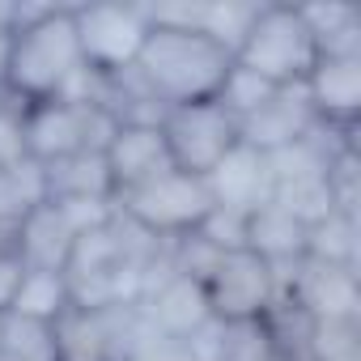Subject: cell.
Returning <instances> with one entry per match:
<instances>
[{
    "instance_id": "ac0fdd59",
    "label": "cell",
    "mask_w": 361,
    "mask_h": 361,
    "mask_svg": "<svg viewBox=\"0 0 361 361\" xmlns=\"http://www.w3.org/2000/svg\"><path fill=\"white\" fill-rule=\"evenodd\" d=\"M43 200H47V192H43V166L39 161H22V166L0 170V251L5 247L18 251V226Z\"/></svg>"
},
{
    "instance_id": "4dcf8cb0",
    "label": "cell",
    "mask_w": 361,
    "mask_h": 361,
    "mask_svg": "<svg viewBox=\"0 0 361 361\" xmlns=\"http://www.w3.org/2000/svg\"><path fill=\"white\" fill-rule=\"evenodd\" d=\"M272 361H289V357H272Z\"/></svg>"
},
{
    "instance_id": "5b68a950",
    "label": "cell",
    "mask_w": 361,
    "mask_h": 361,
    "mask_svg": "<svg viewBox=\"0 0 361 361\" xmlns=\"http://www.w3.org/2000/svg\"><path fill=\"white\" fill-rule=\"evenodd\" d=\"M115 115L90 102L47 98L26 106V153L39 166L77 157V153H102L115 136Z\"/></svg>"
},
{
    "instance_id": "7402d4cb",
    "label": "cell",
    "mask_w": 361,
    "mask_h": 361,
    "mask_svg": "<svg viewBox=\"0 0 361 361\" xmlns=\"http://www.w3.org/2000/svg\"><path fill=\"white\" fill-rule=\"evenodd\" d=\"M302 361H361V319H310Z\"/></svg>"
},
{
    "instance_id": "83f0119b",
    "label": "cell",
    "mask_w": 361,
    "mask_h": 361,
    "mask_svg": "<svg viewBox=\"0 0 361 361\" xmlns=\"http://www.w3.org/2000/svg\"><path fill=\"white\" fill-rule=\"evenodd\" d=\"M13 22H18V5L13 0H0V35H13Z\"/></svg>"
},
{
    "instance_id": "9a60e30c",
    "label": "cell",
    "mask_w": 361,
    "mask_h": 361,
    "mask_svg": "<svg viewBox=\"0 0 361 361\" xmlns=\"http://www.w3.org/2000/svg\"><path fill=\"white\" fill-rule=\"evenodd\" d=\"M302 90H306V102H310V111H314V119L323 128H357V115H361V60H327V56H319V64L310 68Z\"/></svg>"
},
{
    "instance_id": "ffe728a7",
    "label": "cell",
    "mask_w": 361,
    "mask_h": 361,
    "mask_svg": "<svg viewBox=\"0 0 361 361\" xmlns=\"http://www.w3.org/2000/svg\"><path fill=\"white\" fill-rule=\"evenodd\" d=\"M9 310H13V314H26V319L60 323V319L73 310L68 276H64V272H39V268H26L22 289H18V298H13Z\"/></svg>"
},
{
    "instance_id": "7a4b0ae2",
    "label": "cell",
    "mask_w": 361,
    "mask_h": 361,
    "mask_svg": "<svg viewBox=\"0 0 361 361\" xmlns=\"http://www.w3.org/2000/svg\"><path fill=\"white\" fill-rule=\"evenodd\" d=\"M234 56L217 47L209 35L196 30H170L149 22V39L132 64V77L157 106H188L217 98Z\"/></svg>"
},
{
    "instance_id": "484cf974",
    "label": "cell",
    "mask_w": 361,
    "mask_h": 361,
    "mask_svg": "<svg viewBox=\"0 0 361 361\" xmlns=\"http://www.w3.org/2000/svg\"><path fill=\"white\" fill-rule=\"evenodd\" d=\"M140 323H145V319H140ZM119 361H196V353H192V344H188V340L157 336V331H149V327H145Z\"/></svg>"
},
{
    "instance_id": "603a6c76",
    "label": "cell",
    "mask_w": 361,
    "mask_h": 361,
    "mask_svg": "<svg viewBox=\"0 0 361 361\" xmlns=\"http://www.w3.org/2000/svg\"><path fill=\"white\" fill-rule=\"evenodd\" d=\"M272 94H276V85H268L264 77H255V73H247V68L230 64V73H226V81H221V90H217V98H213V102H221V106L243 123V119H247V115H255Z\"/></svg>"
},
{
    "instance_id": "52a82bcc",
    "label": "cell",
    "mask_w": 361,
    "mask_h": 361,
    "mask_svg": "<svg viewBox=\"0 0 361 361\" xmlns=\"http://www.w3.org/2000/svg\"><path fill=\"white\" fill-rule=\"evenodd\" d=\"M161 136H166V153L170 166L204 178L243 136H238V119L221 106V102H188V106H170L161 115Z\"/></svg>"
},
{
    "instance_id": "30bf717a",
    "label": "cell",
    "mask_w": 361,
    "mask_h": 361,
    "mask_svg": "<svg viewBox=\"0 0 361 361\" xmlns=\"http://www.w3.org/2000/svg\"><path fill=\"white\" fill-rule=\"evenodd\" d=\"M136 310H140V319H145L149 331L174 336V340H192L213 319L209 298H204V285L192 281V276H183V272H174V268L166 276H157L136 298Z\"/></svg>"
},
{
    "instance_id": "f546056e",
    "label": "cell",
    "mask_w": 361,
    "mask_h": 361,
    "mask_svg": "<svg viewBox=\"0 0 361 361\" xmlns=\"http://www.w3.org/2000/svg\"><path fill=\"white\" fill-rule=\"evenodd\" d=\"M0 361H22V357H13V353H5V348H0Z\"/></svg>"
},
{
    "instance_id": "277c9868",
    "label": "cell",
    "mask_w": 361,
    "mask_h": 361,
    "mask_svg": "<svg viewBox=\"0 0 361 361\" xmlns=\"http://www.w3.org/2000/svg\"><path fill=\"white\" fill-rule=\"evenodd\" d=\"M213 209V196H209V183L196 174H183V170H161L149 183L115 196V213L123 221H132L136 230H145L149 238H161V243H174L183 234H196V226L204 221V213Z\"/></svg>"
},
{
    "instance_id": "f1b7e54d",
    "label": "cell",
    "mask_w": 361,
    "mask_h": 361,
    "mask_svg": "<svg viewBox=\"0 0 361 361\" xmlns=\"http://www.w3.org/2000/svg\"><path fill=\"white\" fill-rule=\"evenodd\" d=\"M5 68H9V35H0V90H5Z\"/></svg>"
},
{
    "instance_id": "5bb4252c",
    "label": "cell",
    "mask_w": 361,
    "mask_h": 361,
    "mask_svg": "<svg viewBox=\"0 0 361 361\" xmlns=\"http://www.w3.org/2000/svg\"><path fill=\"white\" fill-rule=\"evenodd\" d=\"M209 196L217 209H234V213H255L259 204L272 200V174H268V157L251 145H234L209 174Z\"/></svg>"
},
{
    "instance_id": "7c38bea8",
    "label": "cell",
    "mask_w": 361,
    "mask_h": 361,
    "mask_svg": "<svg viewBox=\"0 0 361 361\" xmlns=\"http://www.w3.org/2000/svg\"><path fill=\"white\" fill-rule=\"evenodd\" d=\"M314 132H319V119H314V111H310L302 85L276 90L255 115H247V119L238 123L243 145H251V149H259V153L285 149V145L306 140V136H314Z\"/></svg>"
},
{
    "instance_id": "cb8c5ba5",
    "label": "cell",
    "mask_w": 361,
    "mask_h": 361,
    "mask_svg": "<svg viewBox=\"0 0 361 361\" xmlns=\"http://www.w3.org/2000/svg\"><path fill=\"white\" fill-rule=\"evenodd\" d=\"M30 161L26 153V102H18L9 90H0V170Z\"/></svg>"
},
{
    "instance_id": "d6986e66",
    "label": "cell",
    "mask_w": 361,
    "mask_h": 361,
    "mask_svg": "<svg viewBox=\"0 0 361 361\" xmlns=\"http://www.w3.org/2000/svg\"><path fill=\"white\" fill-rule=\"evenodd\" d=\"M0 348L22 357V361H64L60 323L26 319V314H13V310L0 314Z\"/></svg>"
},
{
    "instance_id": "2e32d148",
    "label": "cell",
    "mask_w": 361,
    "mask_h": 361,
    "mask_svg": "<svg viewBox=\"0 0 361 361\" xmlns=\"http://www.w3.org/2000/svg\"><path fill=\"white\" fill-rule=\"evenodd\" d=\"M247 251H255L272 268H289L306 255V226L268 200L255 213H247Z\"/></svg>"
},
{
    "instance_id": "9c48e42d",
    "label": "cell",
    "mask_w": 361,
    "mask_h": 361,
    "mask_svg": "<svg viewBox=\"0 0 361 361\" xmlns=\"http://www.w3.org/2000/svg\"><path fill=\"white\" fill-rule=\"evenodd\" d=\"M276 285L281 298L293 302L306 319H361V285L353 268H336L302 255L298 264L276 268Z\"/></svg>"
},
{
    "instance_id": "e0dca14e",
    "label": "cell",
    "mask_w": 361,
    "mask_h": 361,
    "mask_svg": "<svg viewBox=\"0 0 361 361\" xmlns=\"http://www.w3.org/2000/svg\"><path fill=\"white\" fill-rule=\"evenodd\" d=\"M43 192L47 200H60V204H73V200L115 204V188H111L102 153H77V157L43 166Z\"/></svg>"
},
{
    "instance_id": "4fadbf2b",
    "label": "cell",
    "mask_w": 361,
    "mask_h": 361,
    "mask_svg": "<svg viewBox=\"0 0 361 361\" xmlns=\"http://www.w3.org/2000/svg\"><path fill=\"white\" fill-rule=\"evenodd\" d=\"M77 238H81V226L73 221V213L64 204H56V200H43L18 226V255H22L26 268L64 272L68 259H73Z\"/></svg>"
},
{
    "instance_id": "44dd1931",
    "label": "cell",
    "mask_w": 361,
    "mask_h": 361,
    "mask_svg": "<svg viewBox=\"0 0 361 361\" xmlns=\"http://www.w3.org/2000/svg\"><path fill=\"white\" fill-rule=\"evenodd\" d=\"M306 259L353 268L357 272V217L348 213H327L323 221L306 226Z\"/></svg>"
},
{
    "instance_id": "3957f363",
    "label": "cell",
    "mask_w": 361,
    "mask_h": 361,
    "mask_svg": "<svg viewBox=\"0 0 361 361\" xmlns=\"http://www.w3.org/2000/svg\"><path fill=\"white\" fill-rule=\"evenodd\" d=\"M234 64L264 77L268 85L285 90V85H302L310 77V68L319 64V47L310 26L302 22L298 5H259L255 22L247 26Z\"/></svg>"
},
{
    "instance_id": "8992f818",
    "label": "cell",
    "mask_w": 361,
    "mask_h": 361,
    "mask_svg": "<svg viewBox=\"0 0 361 361\" xmlns=\"http://www.w3.org/2000/svg\"><path fill=\"white\" fill-rule=\"evenodd\" d=\"M81 64L102 77L132 73L145 39H149V9L145 5H73Z\"/></svg>"
},
{
    "instance_id": "8fae6325",
    "label": "cell",
    "mask_w": 361,
    "mask_h": 361,
    "mask_svg": "<svg viewBox=\"0 0 361 361\" xmlns=\"http://www.w3.org/2000/svg\"><path fill=\"white\" fill-rule=\"evenodd\" d=\"M102 161H106L115 196H123V192L149 183V178H157L161 170H170L161 123H119L111 145L102 149Z\"/></svg>"
},
{
    "instance_id": "4316f807",
    "label": "cell",
    "mask_w": 361,
    "mask_h": 361,
    "mask_svg": "<svg viewBox=\"0 0 361 361\" xmlns=\"http://www.w3.org/2000/svg\"><path fill=\"white\" fill-rule=\"evenodd\" d=\"M22 276H26L22 255H18L13 247H5V251H0V314L13 306V298H18V289H22Z\"/></svg>"
},
{
    "instance_id": "d4e9b609",
    "label": "cell",
    "mask_w": 361,
    "mask_h": 361,
    "mask_svg": "<svg viewBox=\"0 0 361 361\" xmlns=\"http://www.w3.org/2000/svg\"><path fill=\"white\" fill-rule=\"evenodd\" d=\"M196 238H204L213 251H247V213H234V209H209L204 221L196 226Z\"/></svg>"
},
{
    "instance_id": "6da1fadb",
    "label": "cell",
    "mask_w": 361,
    "mask_h": 361,
    "mask_svg": "<svg viewBox=\"0 0 361 361\" xmlns=\"http://www.w3.org/2000/svg\"><path fill=\"white\" fill-rule=\"evenodd\" d=\"M81 47L73 26V5H18V22L9 35V68L5 90L18 102H47L68 90L81 73Z\"/></svg>"
},
{
    "instance_id": "ba28073f",
    "label": "cell",
    "mask_w": 361,
    "mask_h": 361,
    "mask_svg": "<svg viewBox=\"0 0 361 361\" xmlns=\"http://www.w3.org/2000/svg\"><path fill=\"white\" fill-rule=\"evenodd\" d=\"M200 285H204L213 319H221V323L264 319L276 306V298H281L276 268L268 259H259L255 251H226V255H217V264L209 268V276Z\"/></svg>"
}]
</instances>
